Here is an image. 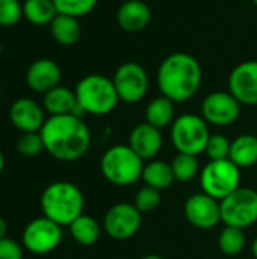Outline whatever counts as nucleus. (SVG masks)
Returning <instances> with one entry per match:
<instances>
[{"label": "nucleus", "mask_w": 257, "mask_h": 259, "mask_svg": "<svg viewBox=\"0 0 257 259\" xmlns=\"http://www.w3.org/2000/svg\"><path fill=\"white\" fill-rule=\"evenodd\" d=\"M58 15L53 0H24L23 17L33 26H45Z\"/></svg>", "instance_id": "obj_25"}, {"label": "nucleus", "mask_w": 257, "mask_h": 259, "mask_svg": "<svg viewBox=\"0 0 257 259\" xmlns=\"http://www.w3.org/2000/svg\"><path fill=\"white\" fill-rule=\"evenodd\" d=\"M142 223V214L133 203H117L108 209L103 219L105 232L118 241L136 235Z\"/></svg>", "instance_id": "obj_11"}, {"label": "nucleus", "mask_w": 257, "mask_h": 259, "mask_svg": "<svg viewBox=\"0 0 257 259\" xmlns=\"http://www.w3.org/2000/svg\"><path fill=\"white\" fill-rule=\"evenodd\" d=\"M61 67L50 58L33 61L26 71V83L33 93L45 94L61 83Z\"/></svg>", "instance_id": "obj_16"}, {"label": "nucleus", "mask_w": 257, "mask_h": 259, "mask_svg": "<svg viewBox=\"0 0 257 259\" xmlns=\"http://www.w3.org/2000/svg\"><path fill=\"white\" fill-rule=\"evenodd\" d=\"M161 200H162L161 191L153 188V187L145 185V187L138 190L133 205L138 208V211L141 214H148V212H153L159 208Z\"/></svg>", "instance_id": "obj_29"}, {"label": "nucleus", "mask_w": 257, "mask_h": 259, "mask_svg": "<svg viewBox=\"0 0 257 259\" xmlns=\"http://www.w3.org/2000/svg\"><path fill=\"white\" fill-rule=\"evenodd\" d=\"M151 21V9L142 0H124L117 9V24L129 32L144 30Z\"/></svg>", "instance_id": "obj_18"}, {"label": "nucleus", "mask_w": 257, "mask_h": 259, "mask_svg": "<svg viewBox=\"0 0 257 259\" xmlns=\"http://www.w3.org/2000/svg\"><path fill=\"white\" fill-rule=\"evenodd\" d=\"M251 255H253V258L257 259V237L251 243Z\"/></svg>", "instance_id": "obj_35"}, {"label": "nucleus", "mask_w": 257, "mask_h": 259, "mask_svg": "<svg viewBox=\"0 0 257 259\" xmlns=\"http://www.w3.org/2000/svg\"><path fill=\"white\" fill-rule=\"evenodd\" d=\"M76 106H77L76 93L62 85H58L56 88L50 90L42 97V108L50 115L73 114Z\"/></svg>", "instance_id": "obj_19"}, {"label": "nucleus", "mask_w": 257, "mask_h": 259, "mask_svg": "<svg viewBox=\"0 0 257 259\" xmlns=\"http://www.w3.org/2000/svg\"><path fill=\"white\" fill-rule=\"evenodd\" d=\"M218 247L227 256L239 255L245 247L244 229L233 228V226H224V229L220 232V237H218Z\"/></svg>", "instance_id": "obj_27"}, {"label": "nucleus", "mask_w": 257, "mask_h": 259, "mask_svg": "<svg viewBox=\"0 0 257 259\" xmlns=\"http://www.w3.org/2000/svg\"><path fill=\"white\" fill-rule=\"evenodd\" d=\"M183 212L189 225L201 231L214 229L221 222L220 200L208 196L203 191L195 193L186 199Z\"/></svg>", "instance_id": "obj_13"}, {"label": "nucleus", "mask_w": 257, "mask_h": 259, "mask_svg": "<svg viewBox=\"0 0 257 259\" xmlns=\"http://www.w3.org/2000/svg\"><path fill=\"white\" fill-rule=\"evenodd\" d=\"M174 102L170 100L165 96H159L155 97L145 108L144 117L145 121L158 129H165L168 126L173 124V121L176 120V108H174Z\"/></svg>", "instance_id": "obj_22"}, {"label": "nucleus", "mask_w": 257, "mask_h": 259, "mask_svg": "<svg viewBox=\"0 0 257 259\" xmlns=\"http://www.w3.org/2000/svg\"><path fill=\"white\" fill-rule=\"evenodd\" d=\"M256 165H257V164H256Z\"/></svg>", "instance_id": "obj_39"}, {"label": "nucleus", "mask_w": 257, "mask_h": 259, "mask_svg": "<svg viewBox=\"0 0 257 259\" xmlns=\"http://www.w3.org/2000/svg\"><path fill=\"white\" fill-rule=\"evenodd\" d=\"M253 3H254V5H256V6H257V0H253Z\"/></svg>", "instance_id": "obj_38"}, {"label": "nucleus", "mask_w": 257, "mask_h": 259, "mask_svg": "<svg viewBox=\"0 0 257 259\" xmlns=\"http://www.w3.org/2000/svg\"><path fill=\"white\" fill-rule=\"evenodd\" d=\"M141 259H164V258H162V256H159V255L151 253V255H145V256H142Z\"/></svg>", "instance_id": "obj_37"}, {"label": "nucleus", "mask_w": 257, "mask_h": 259, "mask_svg": "<svg viewBox=\"0 0 257 259\" xmlns=\"http://www.w3.org/2000/svg\"><path fill=\"white\" fill-rule=\"evenodd\" d=\"M200 187L203 193L221 202L241 187V168L230 159L209 161L200 171Z\"/></svg>", "instance_id": "obj_7"}, {"label": "nucleus", "mask_w": 257, "mask_h": 259, "mask_svg": "<svg viewBox=\"0 0 257 259\" xmlns=\"http://www.w3.org/2000/svg\"><path fill=\"white\" fill-rule=\"evenodd\" d=\"M74 93L77 105L89 115H108L120 102L114 80L103 74H88L82 77L77 82Z\"/></svg>", "instance_id": "obj_4"}, {"label": "nucleus", "mask_w": 257, "mask_h": 259, "mask_svg": "<svg viewBox=\"0 0 257 259\" xmlns=\"http://www.w3.org/2000/svg\"><path fill=\"white\" fill-rule=\"evenodd\" d=\"M230 147L232 141L223 135V134H212L204 153L208 155L209 161H220V159H229L230 156Z\"/></svg>", "instance_id": "obj_31"}, {"label": "nucleus", "mask_w": 257, "mask_h": 259, "mask_svg": "<svg viewBox=\"0 0 257 259\" xmlns=\"http://www.w3.org/2000/svg\"><path fill=\"white\" fill-rule=\"evenodd\" d=\"M144 161L130 149L129 144L109 147L100 159L103 178L115 187H129L142 178Z\"/></svg>", "instance_id": "obj_5"}, {"label": "nucleus", "mask_w": 257, "mask_h": 259, "mask_svg": "<svg viewBox=\"0 0 257 259\" xmlns=\"http://www.w3.org/2000/svg\"><path fill=\"white\" fill-rule=\"evenodd\" d=\"M62 241V228L47 217L29 222L21 235L23 247L33 255H47L58 249Z\"/></svg>", "instance_id": "obj_10"}, {"label": "nucleus", "mask_w": 257, "mask_h": 259, "mask_svg": "<svg viewBox=\"0 0 257 259\" xmlns=\"http://www.w3.org/2000/svg\"><path fill=\"white\" fill-rule=\"evenodd\" d=\"M256 135H257V134H256Z\"/></svg>", "instance_id": "obj_40"}, {"label": "nucleus", "mask_w": 257, "mask_h": 259, "mask_svg": "<svg viewBox=\"0 0 257 259\" xmlns=\"http://www.w3.org/2000/svg\"><path fill=\"white\" fill-rule=\"evenodd\" d=\"M68 229H70V234H71L73 240H74L77 244L85 246V247L95 244V243L98 241L100 232H101L98 222H97L94 217L85 215V214L79 215V217L68 226Z\"/></svg>", "instance_id": "obj_24"}, {"label": "nucleus", "mask_w": 257, "mask_h": 259, "mask_svg": "<svg viewBox=\"0 0 257 259\" xmlns=\"http://www.w3.org/2000/svg\"><path fill=\"white\" fill-rule=\"evenodd\" d=\"M211 135L208 121L197 114H182L171 124V143L177 153L194 156L204 153Z\"/></svg>", "instance_id": "obj_6"}, {"label": "nucleus", "mask_w": 257, "mask_h": 259, "mask_svg": "<svg viewBox=\"0 0 257 259\" xmlns=\"http://www.w3.org/2000/svg\"><path fill=\"white\" fill-rule=\"evenodd\" d=\"M203 82V70L198 59L185 52L168 55L158 67L156 83L162 96L174 103L192 99Z\"/></svg>", "instance_id": "obj_2"}, {"label": "nucleus", "mask_w": 257, "mask_h": 259, "mask_svg": "<svg viewBox=\"0 0 257 259\" xmlns=\"http://www.w3.org/2000/svg\"><path fill=\"white\" fill-rule=\"evenodd\" d=\"M3 168H5V155H3V152L0 150V176H2V173H3Z\"/></svg>", "instance_id": "obj_36"}, {"label": "nucleus", "mask_w": 257, "mask_h": 259, "mask_svg": "<svg viewBox=\"0 0 257 259\" xmlns=\"http://www.w3.org/2000/svg\"><path fill=\"white\" fill-rule=\"evenodd\" d=\"M229 93L244 106L257 105V61L238 64L229 74Z\"/></svg>", "instance_id": "obj_14"}, {"label": "nucleus", "mask_w": 257, "mask_h": 259, "mask_svg": "<svg viewBox=\"0 0 257 259\" xmlns=\"http://www.w3.org/2000/svg\"><path fill=\"white\" fill-rule=\"evenodd\" d=\"M6 234H8V223L3 217H0V240L6 238Z\"/></svg>", "instance_id": "obj_34"}, {"label": "nucleus", "mask_w": 257, "mask_h": 259, "mask_svg": "<svg viewBox=\"0 0 257 259\" xmlns=\"http://www.w3.org/2000/svg\"><path fill=\"white\" fill-rule=\"evenodd\" d=\"M171 168L174 179L179 182H191L197 176H200V164L197 156L177 153L171 161Z\"/></svg>", "instance_id": "obj_26"}, {"label": "nucleus", "mask_w": 257, "mask_h": 259, "mask_svg": "<svg viewBox=\"0 0 257 259\" xmlns=\"http://www.w3.org/2000/svg\"><path fill=\"white\" fill-rule=\"evenodd\" d=\"M229 159L239 168H250L257 164V135L242 134L232 141Z\"/></svg>", "instance_id": "obj_21"}, {"label": "nucleus", "mask_w": 257, "mask_h": 259, "mask_svg": "<svg viewBox=\"0 0 257 259\" xmlns=\"http://www.w3.org/2000/svg\"><path fill=\"white\" fill-rule=\"evenodd\" d=\"M220 208L224 226L247 229L257 222V191L239 187L220 202Z\"/></svg>", "instance_id": "obj_8"}, {"label": "nucleus", "mask_w": 257, "mask_h": 259, "mask_svg": "<svg viewBox=\"0 0 257 259\" xmlns=\"http://www.w3.org/2000/svg\"><path fill=\"white\" fill-rule=\"evenodd\" d=\"M241 106L229 91H214L201 102V117L212 126H230L238 121Z\"/></svg>", "instance_id": "obj_12"}, {"label": "nucleus", "mask_w": 257, "mask_h": 259, "mask_svg": "<svg viewBox=\"0 0 257 259\" xmlns=\"http://www.w3.org/2000/svg\"><path fill=\"white\" fill-rule=\"evenodd\" d=\"M114 85L120 102L133 105L141 102L148 91L150 80L145 68L138 62H124L114 73Z\"/></svg>", "instance_id": "obj_9"}, {"label": "nucleus", "mask_w": 257, "mask_h": 259, "mask_svg": "<svg viewBox=\"0 0 257 259\" xmlns=\"http://www.w3.org/2000/svg\"><path fill=\"white\" fill-rule=\"evenodd\" d=\"M17 150L20 155H23L26 158H33V156L41 155L45 150L41 134L39 132L21 134L20 138L17 140Z\"/></svg>", "instance_id": "obj_30"}, {"label": "nucleus", "mask_w": 257, "mask_h": 259, "mask_svg": "<svg viewBox=\"0 0 257 259\" xmlns=\"http://www.w3.org/2000/svg\"><path fill=\"white\" fill-rule=\"evenodd\" d=\"M45 152L58 161L73 162L86 155L91 131L83 118L73 114L50 115L39 131Z\"/></svg>", "instance_id": "obj_1"}, {"label": "nucleus", "mask_w": 257, "mask_h": 259, "mask_svg": "<svg viewBox=\"0 0 257 259\" xmlns=\"http://www.w3.org/2000/svg\"><path fill=\"white\" fill-rule=\"evenodd\" d=\"M85 197L82 190L67 181L50 184L41 194L42 215L62 226H70L79 215L83 214Z\"/></svg>", "instance_id": "obj_3"}, {"label": "nucleus", "mask_w": 257, "mask_h": 259, "mask_svg": "<svg viewBox=\"0 0 257 259\" xmlns=\"http://www.w3.org/2000/svg\"><path fill=\"white\" fill-rule=\"evenodd\" d=\"M48 26H50L52 38L58 44L65 47L74 46L82 36V26L79 23V18L76 17L58 14Z\"/></svg>", "instance_id": "obj_20"}, {"label": "nucleus", "mask_w": 257, "mask_h": 259, "mask_svg": "<svg viewBox=\"0 0 257 259\" xmlns=\"http://www.w3.org/2000/svg\"><path fill=\"white\" fill-rule=\"evenodd\" d=\"M53 3L58 14L80 18L92 12L98 0H53Z\"/></svg>", "instance_id": "obj_28"}, {"label": "nucleus", "mask_w": 257, "mask_h": 259, "mask_svg": "<svg viewBox=\"0 0 257 259\" xmlns=\"http://www.w3.org/2000/svg\"><path fill=\"white\" fill-rule=\"evenodd\" d=\"M23 3L20 0H0V26L12 27L21 21Z\"/></svg>", "instance_id": "obj_32"}, {"label": "nucleus", "mask_w": 257, "mask_h": 259, "mask_svg": "<svg viewBox=\"0 0 257 259\" xmlns=\"http://www.w3.org/2000/svg\"><path fill=\"white\" fill-rule=\"evenodd\" d=\"M141 179L145 182V185L153 187L159 191L170 188L171 184L176 181L171 164L162 159H151L147 165H144Z\"/></svg>", "instance_id": "obj_23"}, {"label": "nucleus", "mask_w": 257, "mask_h": 259, "mask_svg": "<svg viewBox=\"0 0 257 259\" xmlns=\"http://www.w3.org/2000/svg\"><path fill=\"white\" fill-rule=\"evenodd\" d=\"M23 246L12 238L0 240V259H23Z\"/></svg>", "instance_id": "obj_33"}, {"label": "nucleus", "mask_w": 257, "mask_h": 259, "mask_svg": "<svg viewBox=\"0 0 257 259\" xmlns=\"http://www.w3.org/2000/svg\"><path fill=\"white\" fill-rule=\"evenodd\" d=\"M44 112L45 111L42 105H39L36 100L29 97H20L11 105L9 118L14 127L21 134L39 132L47 120Z\"/></svg>", "instance_id": "obj_15"}, {"label": "nucleus", "mask_w": 257, "mask_h": 259, "mask_svg": "<svg viewBox=\"0 0 257 259\" xmlns=\"http://www.w3.org/2000/svg\"><path fill=\"white\" fill-rule=\"evenodd\" d=\"M129 146L142 161H151L162 150L164 137H162L161 129L144 121V123L136 124L130 131Z\"/></svg>", "instance_id": "obj_17"}]
</instances>
